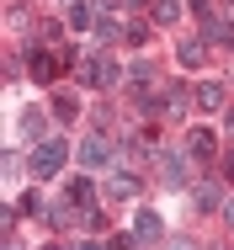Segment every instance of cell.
<instances>
[{
    "instance_id": "7a4b0ae2",
    "label": "cell",
    "mask_w": 234,
    "mask_h": 250,
    "mask_svg": "<svg viewBox=\"0 0 234 250\" xmlns=\"http://www.w3.org/2000/svg\"><path fill=\"white\" fill-rule=\"evenodd\" d=\"M133 234H139V245H160V240H165V224H160L154 208H139V213H133Z\"/></svg>"
},
{
    "instance_id": "3957f363",
    "label": "cell",
    "mask_w": 234,
    "mask_h": 250,
    "mask_svg": "<svg viewBox=\"0 0 234 250\" xmlns=\"http://www.w3.org/2000/svg\"><path fill=\"white\" fill-rule=\"evenodd\" d=\"M160 181H165L170 192L187 187V181H191V176H187V154H165V160H160Z\"/></svg>"
},
{
    "instance_id": "277c9868",
    "label": "cell",
    "mask_w": 234,
    "mask_h": 250,
    "mask_svg": "<svg viewBox=\"0 0 234 250\" xmlns=\"http://www.w3.org/2000/svg\"><path fill=\"white\" fill-rule=\"evenodd\" d=\"M106 160H112V144H106V139H85V144H80V165H85V170H96V165H106Z\"/></svg>"
},
{
    "instance_id": "7c38bea8",
    "label": "cell",
    "mask_w": 234,
    "mask_h": 250,
    "mask_svg": "<svg viewBox=\"0 0 234 250\" xmlns=\"http://www.w3.org/2000/svg\"><path fill=\"white\" fill-rule=\"evenodd\" d=\"M117 38H128L117 21H96V43H117Z\"/></svg>"
},
{
    "instance_id": "ac0fdd59",
    "label": "cell",
    "mask_w": 234,
    "mask_h": 250,
    "mask_svg": "<svg viewBox=\"0 0 234 250\" xmlns=\"http://www.w3.org/2000/svg\"><path fill=\"white\" fill-rule=\"evenodd\" d=\"M69 197H75V202H91V181H85V176H80V181H75V187H69Z\"/></svg>"
},
{
    "instance_id": "8992f818",
    "label": "cell",
    "mask_w": 234,
    "mask_h": 250,
    "mask_svg": "<svg viewBox=\"0 0 234 250\" xmlns=\"http://www.w3.org/2000/svg\"><path fill=\"white\" fill-rule=\"evenodd\" d=\"M191 154H197V160H213V154H218L213 128H191Z\"/></svg>"
},
{
    "instance_id": "4fadbf2b",
    "label": "cell",
    "mask_w": 234,
    "mask_h": 250,
    "mask_svg": "<svg viewBox=\"0 0 234 250\" xmlns=\"http://www.w3.org/2000/svg\"><path fill=\"white\" fill-rule=\"evenodd\" d=\"M21 213H48V202H43V192H21V202H16Z\"/></svg>"
},
{
    "instance_id": "d6986e66",
    "label": "cell",
    "mask_w": 234,
    "mask_h": 250,
    "mask_svg": "<svg viewBox=\"0 0 234 250\" xmlns=\"http://www.w3.org/2000/svg\"><path fill=\"white\" fill-rule=\"evenodd\" d=\"M224 224L234 229V197H224Z\"/></svg>"
},
{
    "instance_id": "30bf717a",
    "label": "cell",
    "mask_w": 234,
    "mask_h": 250,
    "mask_svg": "<svg viewBox=\"0 0 234 250\" xmlns=\"http://www.w3.org/2000/svg\"><path fill=\"white\" fill-rule=\"evenodd\" d=\"M53 112H59L64 123H75V117H80V96H69V91H59V96H53Z\"/></svg>"
},
{
    "instance_id": "9a60e30c",
    "label": "cell",
    "mask_w": 234,
    "mask_h": 250,
    "mask_svg": "<svg viewBox=\"0 0 234 250\" xmlns=\"http://www.w3.org/2000/svg\"><path fill=\"white\" fill-rule=\"evenodd\" d=\"M69 27H75V32H85V27H91V11H85V5H75V11H69Z\"/></svg>"
},
{
    "instance_id": "ba28073f",
    "label": "cell",
    "mask_w": 234,
    "mask_h": 250,
    "mask_svg": "<svg viewBox=\"0 0 234 250\" xmlns=\"http://www.w3.org/2000/svg\"><path fill=\"white\" fill-rule=\"evenodd\" d=\"M133 192H139V176H112V181H106V197H133Z\"/></svg>"
},
{
    "instance_id": "52a82bcc",
    "label": "cell",
    "mask_w": 234,
    "mask_h": 250,
    "mask_svg": "<svg viewBox=\"0 0 234 250\" xmlns=\"http://www.w3.org/2000/svg\"><path fill=\"white\" fill-rule=\"evenodd\" d=\"M197 208H202V213L224 208V192H218V181H197Z\"/></svg>"
},
{
    "instance_id": "e0dca14e",
    "label": "cell",
    "mask_w": 234,
    "mask_h": 250,
    "mask_svg": "<svg viewBox=\"0 0 234 250\" xmlns=\"http://www.w3.org/2000/svg\"><path fill=\"white\" fill-rule=\"evenodd\" d=\"M139 245V234H112V240H106V250H133Z\"/></svg>"
},
{
    "instance_id": "5b68a950",
    "label": "cell",
    "mask_w": 234,
    "mask_h": 250,
    "mask_svg": "<svg viewBox=\"0 0 234 250\" xmlns=\"http://www.w3.org/2000/svg\"><path fill=\"white\" fill-rule=\"evenodd\" d=\"M53 75H59V59H53V53H43V48H32V80H38V85H48Z\"/></svg>"
},
{
    "instance_id": "7402d4cb",
    "label": "cell",
    "mask_w": 234,
    "mask_h": 250,
    "mask_svg": "<svg viewBox=\"0 0 234 250\" xmlns=\"http://www.w3.org/2000/svg\"><path fill=\"white\" fill-rule=\"evenodd\" d=\"M229 133H234V112H229Z\"/></svg>"
},
{
    "instance_id": "44dd1931",
    "label": "cell",
    "mask_w": 234,
    "mask_h": 250,
    "mask_svg": "<svg viewBox=\"0 0 234 250\" xmlns=\"http://www.w3.org/2000/svg\"><path fill=\"white\" fill-rule=\"evenodd\" d=\"M123 5H128V11H139V5H154V0H123Z\"/></svg>"
},
{
    "instance_id": "8fae6325",
    "label": "cell",
    "mask_w": 234,
    "mask_h": 250,
    "mask_svg": "<svg viewBox=\"0 0 234 250\" xmlns=\"http://www.w3.org/2000/svg\"><path fill=\"white\" fill-rule=\"evenodd\" d=\"M176 16H181V0H154V21L160 27H170Z\"/></svg>"
},
{
    "instance_id": "2e32d148",
    "label": "cell",
    "mask_w": 234,
    "mask_h": 250,
    "mask_svg": "<svg viewBox=\"0 0 234 250\" xmlns=\"http://www.w3.org/2000/svg\"><path fill=\"white\" fill-rule=\"evenodd\" d=\"M21 128H27V133H38V128H43V112H38V106H27V112H21Z\"/></svg>"
},
{
    "instance_id": "5bb4252c",
    "label": "cell",
    "mask_w": 234,
    "mask_h": 250,
    "mask_svg": "<svg viewBox=\"0 0 234 250\" xmlns=\"http://www.w3.org/2000/svg\"><path fill=\"white\" fill-rule=\"evenodd\" d=\"M202 53H208V43H181V64L197 69V64H202Z\"/></svg>"
},
{
    "instance_id": "6da1fadb",
    "label": "cell",
    "mask_w": 234,
    "mask_h": 250,
    "mask_svg": "<svg viewBox=\"0 0 234 250\" xmlns=\"http://www.w3.org/2000/svg\"><path fill=\"white\" fill-rule=\"evenodd\" d=\"M64 160H69V144H64V139H48V144L32 149L27 165H32V176H59V170H64Z\"/></svg>"
},
{
    "instance_id": "9c48e42d",
    "label": "cell",
    "mask_w": 234,
    "mask_h": 250,
    "mask_svg": "<svg viewBox=\"0 0 234 250\" xmlns=\"http://www.w3.org/2000/svg\"><path fill=\"white\" fill-rule=\"evenodd\" d=\"M197 106H202V112L224 106V85H213V80H208V85H197Z\"/></svg>"
},
{
    "instance_id": "ffe728a7",
    "label": "cell",
    "mask_w": 234,
    "mask_h": 250,
    "mask_svg": "<svg viewBox=\"0 0 234 250\" xmlns=\"http://www.w3.org/2000/svg\"><path fill=\"white\" fill-rule=\"evenodd\" d=\"M224 181H234V154H224Z\"/></svg>"
}]
</instances>
